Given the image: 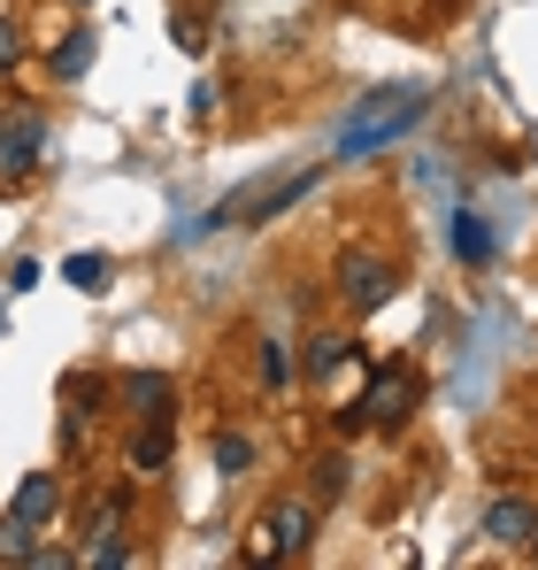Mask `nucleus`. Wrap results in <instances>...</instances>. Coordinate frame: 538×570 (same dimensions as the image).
<instances>
[{"label": "nucleus", "mask_w": 538, "mask_h": 570, "mask_svg": "<svg viewBox=\"0 0 538 570\" xmlns=\"http://www.w3.org/2000/svg\"><path fill=\"white\" fill-rule=\"evenodd\" d=\"M255 355H262V363H255V379H262V393H285V385L300 379V355H292L285 340H262Z\"/></svg>", "instance_id": "nucleus-16"}, {"label": "nucleus", "mask_w": 538, "mask_h": 570, "mask_svg": "<svg viewBox=\"0 0 538 570\" xmlns=\"http://www.w3.org/2000/svg\"><path fill=\"white\" fill-rule=\"evenodd\" d=\"M316 186H323V170H269V178H255V186H239L231 200H216L200 232H269L285 208H300Z\"/></svg>", "instance_id": "nucleus-2"}, {"label": "nucleus", "mask_w": 538, "mask_h": 570, "mask_svg": "<svg viewBox=\"0 0 538 570\" xmlns=\"http://www.w3.org/2000/svg\"><path fill=\"white\" fill-rule=\"evenodd\" d=\"M316 517H323V509H316V501H308V493H285V501H269L262 509V524H255V532H247V548H239V563H300V556H308V540H316Z\"/></svg>", "instance_id": "nucleus-3"}, {"label": "nucleus", "mask_w": 538, "mask_h": 570, "mask_svg": "<svg viewBox=\"0 0 538 570\" xmlns=\"http://www.w3.org/2000/svg\"><path fill=\"white\" fill-rule=\"evenodd\" d=\"M331 278H339V301H347L355 316H377V308L400 293V263H392V255H377V247H339Z\"/></svg>", "instance_id": "nucleus-4"}, {"label": "nucleus", "mask_w": 538, "mask_h": 570, "mask_svg": "<svg viewBox=\"0 0 538 570\" xmlns=\"http://www.w3.org/2000/svg\"><path fill=\"white\" fill-rule=\"evenodd\" d=\"M78 8H86V0H78Z\"/></svg>", "instance_id": "nucleus-24"}, {"label": "nucleus", "mask_w": 538, "mask_h": 570, "mask_svg": "<svg viewBox=\"0 0 538 570\" xmlns=\"http://www.w3.org/2000/svg\"><path fill=\"white\" fill-rule=\"evenodd\" d=\"M8 517H16V524H31V532H47V524L62 517V478H54V471H31L23 485H16Z\"/></svg>", "instance_id": "nucleus-8"}, {"label": "nucleus", "mask_w": 538, "mask_h": 570, "mask_svg": "<svg viewBox=\"0 0 538 570\" xmlns=\"http://www.w3.org/2000/svg\"><path fill=\"white\" fill-rule=\"evenodd\" d=\"M531 532H538V501L531 493H500V501L485 509V540H492V548H516V556H524Z\"/></svg>", "instance_id": "nucleus-7"}, {"label": "nucleus", "mask_w": 538, "mask_h": 570, "mask_svg": "<svg viewBox=\"0 0 538 570\" xmlns=\"http://www.w3.org/2000/svg\"><path fill=\"white\" fill-rule=\"evenodd\" d=\"M39 155H47V108H31V100H0V178L23 186V178L39 170Z\"/></svg>", "instance_id": "nucleus-5"}, {"label": "nucleus", "mask_w": 538, "mask_h": 570, "mask_svg": "<svg viewBox=\"0 0 538 570\" xmlns=\"http://www.w3.org/2000/svg\"><path fill=\"white\" fill-rule=\"evenodd\" d=\"M170 463H178V424H170V416H139V432H131V471L155 478V471H170Z\"/></svg>", "instance_id": "nucleus-12"}, {"label": "nucleus", "mask_w": 538, "mask_h": 570, "mask_svg": "<svg viewBox=\"0 0 538 570\" xmlns=\"http://www.w3.org/2000/svg\"><path fill=\"white\" fill-rule=\"evenodd\" d=\"M331 432H339V440H361V432H369V416H361V401H347V409H331Z\"/></svg>", "instance_id": "nucleus-21"}, {"label": "nucleus", "mask_w": 538, "mask_h": 570, "mask_svg": "<svg viewBox=\"0 0 538 570\" xmlns=\"http://www.w3.org/2000/svg\"><path fill=\"white\" fill-rule=\"evenodd\" d=\"M355 363H361V340H339V332H323V340H308V379L323 385V393H339V379H355Z\"/></svg>", "instance_id": "nucleus-9"}, {"label": "nucleus", "mask_w": 538, "mask_h": 570, "mask_svg": "<svg viewBox=\"0 0 538 570\" xmlns=\"http://www.w3.org/2000/svg\"><path fill=\"white\" fill-rule=\"evenodd\" d=\"M424 116H431V86H385V94H369L355 116H347V131H339V155H347V163H361V155H377V147L408 139Z\"/></svg>", "instance_id": "nucleus-1"}, {"label": "nucleus", "mask_w": 538, "mask_h": 570, "mask_svg": "<svg viewBox=\"0 0 538 570\" xmlns=\"http://www.w3.org/2000/svg\"><path fill=\"white\" fill-rule=\"evenodd\" d=\"M454 239V263H461V271H492V255H500V239H492V224H485V216H477V208H454V224H447Z\"/></svg>", "instance_id": "nucleus-11"}, {"label": "nucleus", "mask_w": 538, "mask_h": 570, "mask_svg": "<svg viewBox=\"0 0 538 570\" xmlns=\"http://www.w3.org/2000/svg\"><path fill=\"white\" fill-rule=\"evenodd\" d=\"M116 401H123V416H131V424H139V416H170L178 385L162 379V371H123V379H116Z\"/></svg>", "instance_id": "nucleus-10"}, {"label": "nucleus", "mask_w": 538, "mask_h": 570, "mask_svg": "<svg viewBox=\"0 0 538 570\" xmlns=\"http://www.w3.org/2000/svg\"><path fill=\"white\" fill-rule=\"evenodd\" d=\"M0 563H39V570H62V563H70V548H39V540H31V524L0 517Z\"/></svg>", "instance_id": "nucleus-13"}, {"label": "nucleus", "mask_w": 538, "mask_h": 570, "mask_svg": "<svg viewBox=\"0 0 538 570\" xmlns=\"http://www.w3.org/2000/svg\"><path fill=\"white\" fill-rule=\"evenodd\" d=\"M416 401H424V379H416L408 363H377V371H369V393H361V416L392 432V424L416 416Z\"/></svg>", "instance_id": "nucleus-6"}, {"label": "nucleus", "mask_w": 538, "mask_h": 570, "mask_svg": "<svg viewBox=\"0 0 538 570\" xmlns=\"http://www.w3.org/2000/svg\"><path fill=\"white\" fill-rule=\"evenodd\" d=\"M524 556H531V563H538V532H531V540H524Z\"/></svg>", "instance_id": "nucleus-23"}, {"label": "nucleus", "mask_w": 538, "mask_h": 570, "mask_svg": "<svg viewBox=\"0 0 538 570\" xmlns=\"http://www.w3.org/2000/svg\"><path fill=\"white\" fill-rule=\"evenodd\" d=\"M23 55H31V47H23V23H16V16H0V78H16V70H23Z\"/></svg>", "instance_id": "nucleus-20"}, {"label": "nucleus", "mask_w": 538, "mask_h": 570, "mask_svg": "<svg viewBox=\"0 0 538 570\" xmlns=\"http://www.w3.org/2000/svg\"><path fill=\"white\" fill-rule=\"evenodd\" d=\"M123 524H131V485H108L86 509V540H123Z\"/></svg>", "instance_id": "nucleus-15"}, {"label": "nucleus", "mask_w": 538, "mask_h": 570, "mask_svg": "<svg viewBox=\"0 0 538 570\" xmlns=\"http://www.w3.org/2000/svg\"><path fill=\"white\" fill-rule=\"evenodd\" d=\"M216 471L247 478V471H255V440H247V432H216Z\"/></svg>", "instance_id": "nucleus-18"}, {"label": "nucleus", "mask_w": 538, "mask_h": 570, "mask_svg": "<svg viewBox=\"0 0 538 570\" xmlns=\"http://www.w3.org/2000/svg\"><path fill=\"white\" fill-rule=\"evenodd\" d=\"M178 47L185 55H208V23L200 16H178Z\"/></svg>", "instance_id": "nucleus-22"}, {"label": "nucleus", "mask_w": 538, "mask_h": 570, "mask_svg": "<svg viewBox=\"0 0 538 570\" xmlns=\"http://www.w3.org/2000/svg\"><path fill=\"white\" fill-rule=\"evenodd\" d=\"M62 278L78 285V293H92V285H108L116 271H108V255H70V263H62Z\"/></svg>", "instance_id": "nucleus-19"}, {"label": "nucleus", "mask_w": 538, "mask_h": 570, "mask_svg": "<svg viewBox=\"0 0 538 570\" xmlns=\"http://www.w3.org/2000/svg\"><path fill=\"white\" fill-rule=\"evenodd\" d=\"M92 62H100V31H70V39L47 55V78H54V86H78Z\"/></svg>", "instance_id": "nucleus-14"}, {"label": "nucleus", "mask_w": 538, "mask_h": 570, "mask_svg": "<svg viewBox=\"0 0 538 570\" xmlns=\"http://www.w3.org/2000/svg\"><path fill=\"white\" fill-rule=\"evenodd\" d=\"M347 478H355V463H347V455H323V463L308 471V501H316V509H331V501L347 493Z\"/></svg>", "instance_id": "nucleus-17"}]
</instances>
